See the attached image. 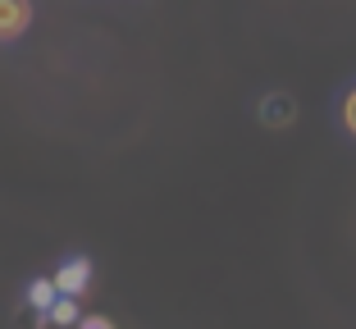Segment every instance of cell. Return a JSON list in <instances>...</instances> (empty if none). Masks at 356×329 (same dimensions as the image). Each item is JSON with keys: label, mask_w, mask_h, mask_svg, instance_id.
<instances>
[{"label": "cell", "mask_w": 356, "mask_h": 329, "mask_svg": "<svg viewBox=\"0 0 356 329\" xmlns=\"http://www.w3.org/2000/svg\"><path fill=\"white\" fill-rule=\"evenodd\" d=\"M51 284H55V293H60V298H83L87 284H92V261H83V256L64 261V266L51 275Z\"/></svg>", "instance_id": "6da1fadb"}, {"label": "cell", "mask_w": 356, "mask_h": 329, "mask_svg": "<svg viewBox=\"0 0 356 329\" xmlns=\"http://www.w3.org/2000/svg\"><path fill=\"white\" fill-rule=\"evenodd\" d=\"M32 23V0H0V42H19Z\"/></svg>", "instance_id": "7a4b0ae2"}, {"label": "cell", "mask_w": 356, "mask_h": 329, "mask_svg": "<svg viewBox=\"0 0 356 329\" xmlns=\"http://www.w3.org/2000/svg\"><path fill=\"white\" fill-rule=\"evenodd\" d=\"M293 115H297V106H293V96H288V92H270L261 101V124H270V128H288Z\"/></svg>", "instance_id": "3957f363"}, {"label": "cell", "mask_w": 356, "mask_h": 329, "mask_svg": "<svg viewBox=\"0 0 356 329\" xmlns=\"http://www.w3.org/2000/svg\"><path fill=\"white\" fill-rule=\"evenodd\" d=\"M42 320H51V325H64V329H74L78 320H83V311H78V298H55L51 311H46Z\"/></svg>", "instance_id": "277c9868"}, {"label": "cell", "mask_w": 356, "mask_h": 329, "mask_svg": "<svg viewBox=\"0 0 356 329\" xmlns=\"http://www.w3.org/2000/svg\"><path fill=\"white\" fill-rule=\"evenodd\" d=\"M55 298H60V293H55V284H51V279H37V284H28V307L37 311V316H46Z\"/></svg>", "instance_id": "5b68a950"}, {"label": "cell", "mask_w": 356, "mask_h": 329, "mask_svg": "<svg viewBox=\"0 0 356 329\" xmlns=\"http://www.w3.org/2000/svg\"><path fill=\"white\" fill-rule=\"evenodd\" d=\"M343 128H347V133L356 138V87L343 96Z\"/></svg>", "instance_id": "8992f818"}, {"label": "cell", "mask_w": 356, "mask_h": 329, "mask_svg": "<svg viewBox=\"0 0 356 329\" xmlns=\"http://www.w3.org/2000/svg\"><path fill=\"white\" fill-rule=\"evenodd\" d=\"M74 329H115V325H110L105 316H83V320H78Z\"/></svg>", "instance_id": "52a82bcc"}]
</instances>
